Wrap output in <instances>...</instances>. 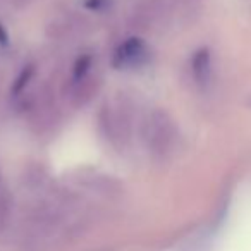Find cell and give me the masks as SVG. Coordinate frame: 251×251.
I'll return each mask as SVG.
<instances>
[{"label":"cell","instance_id":"6da1fadb","mask_svg":"<svg viewBox=\"0 0 251 251\" xmlns=\"http://www.w3.org/2000/svg\"><path fill=\"white\" fill-rule=\"evenodd\" d=\"M143 136L148 150L157 157H164L171 151L177 131H176V124L171 115L162 108H155L145 122Z\"/></svg>","mask_w":251,"mask_h":251},{"label":"cell","instance_id":"7a4b0ae2","mask_svg":"<svg viewBox=\"0 0 251 251\" xmlns=\"http://www.w3.org/2000/svg\"><path fill=\"white\" fill-rule=\"evenodd\" d=\"M148 59H150V50L145 40L140 36H131L117 47L112 64L115 69H127V67L143 66L148 62Z\"/></svg>","mask_w":251,"mask_h":251},{"label":"cell","instance_id":"3957f363","mask_svg":"<svg viewBox=\"0 0 251 251\" xmlns=\"http://www.w3.org/2000/svg\"><path fill=\"white\" fill-rule=\"evenodd\" d=\"M191 74L198 86L205 88L212 77V52L206 47L198 49L191 59Z\"/></svg>","mask_w":251,"mask_h":251},{"label":"cell","instance_id":"277c9868","mask_svg":"<svg viewBox=\"0 0 251 251\" xmlns=\"http://www.w3.org/2000/svg\"><path fill=\"white\" fill-rule=\"evenodd\" d=\"M95 91H97V79L84 77L83 81L73 83V91H71L73 105L74 107H81V105H84L91 97H93Z\"/></svg>","mask_w":251,"mask_h":251},{"label":"cell","instance_id":"5b68a950","mask_svg":"<svg viewBox=\"0 0 251 251\" xmlns=\"http://www.w3.org/2000/svg\"><path fill=\"white\" fill-rule=\"evenodd\" d=\"M35 64H28L21 69V73L16 76V79L12 81V88H11V93L12 97H19L23 91L26 90V86L29 84V81L33 79L35 76Z\"/></svg>","mask_w":251,"mask_h":251},{"label":"cell","instance_id":"8992f818","mask_svg":"<svg viewBox=\"0 0 251 251\" xmlns=\"http://www.w3.org/2000/svg\"><path fill=\"white\" fill-rule=\"evenodd\" d=\"M91 64H93V57L90 53H84V55H79L76 59L73 66V77L71 81L73 83H77V81H83L84 77H88V73L91 69Z\"/></svg>","mask_w":251,"mask_h":251},{"label":"cell","instance_id":"52a82bcc","mask_svg":"<svg viewBox=\"0 0 251 251\" xmlns=\"http://www.w3.org/2000/svg\"><path fill=\"white\" fill-rule=\"evenodd\" d=\"M83 5H84V9H88V11L103 12V11H107V9H110L112 0H84Z\"/></svg>","mask_w":251,"mask_h":251},{"label":"cell","instance_id":"ba28073f","mask_svg":"<svg viewBox=\"0 0 251 251\" xmlns=\"http://www.w3.org/2000/svg\"><path fill=\"white\" fill-rule=\"evenodd\" d=\"M0 45L2 47L9 45V33H7V29L4 28V25H0Z\"/></svg>","mask_w":251,"mask_h":251}]
</instances>
